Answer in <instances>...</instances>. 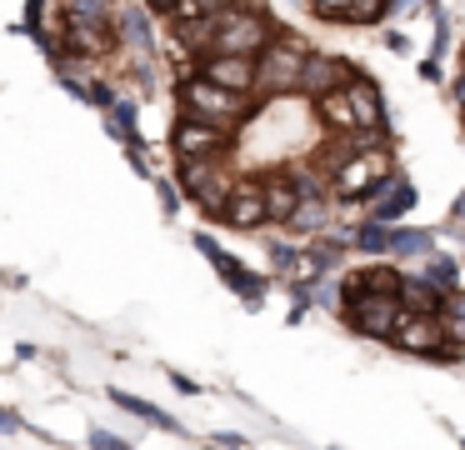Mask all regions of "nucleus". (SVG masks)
Returning <instances> with one entry per match:
<instances>
[{"mask_svg": "<svg viewBox=\"0 0 465 450\" xmlns=\"http://www.w3.org/2000/svg\"><path fill=\"white\" fill-rule=\"evenodd\" d=\"M345 325L365 340H391L395 325L405 315V300L401 295H385V290H361L355 280H345V305H341Z\"/></svg>", "mask_w": 465, "mask_h": 450, "instance_id": "1", "label": "nucleus"}, {"mask_svg": "<svg viewBox=\"0 0 465 450\" xmlns=\"http://www.w3.org/2000/svg\"><path fill=\"white\" fill-rule=\"evenodd\" d=\"M175 95H181V105L191 110V115L215 120V125H225V130H235L245 115H251V110H245V95H235V90L215 85V80L205 75L201 65H195V75H185L181 85H175Z\"/></svg>", "mask_w": 465, "mask_h": 450, "instance_id": "2", "label": "nucleus"}, {"mask_svg": "<svg viewBox=\"0 0 465 450\" xmlns=\"http://www.w3.org/2000/svg\"><path fill=\"white\" fill-rule=\"evenodd\" d=\"M305 55H311V50L295 35H271V45L255 55V70H261V85L255 90H261V95H291V90H301Z\"/></svg>", "mask_w": 465, "mask_h": 450, "instance_id": "3", "label": "nucleus"}, {"mask_svg": "<svg viewBox=\"0 0 465 450\" xmlns=\"http://www.w3.org/2000/svg\"><path fill=\"white\" fill-rule=\"evenodd\" d=\"M271 45V25H265L255 10L231 5L221 15H211V50H225V55H261Z\"/></svg>", "mask_w": 465, "mask_h": 450, "instance_id": "4", "label": "nucleus"}, {"mask_svg": "<svg viewBox=\"0 0 465 450\" xmlns=\"http://www.w3.org/2000/svg\"><path fill=\"white\" fill-rule=\"evenodd\" d=\"M385 175H395V170H391V150L371 145V150L345 155L341 165H331V190H341L345 200H365V195H371V185H381Z\"/></svg>", "mask_w": 465, "mask_h": 450, "instance_id": "5", "label": "nucleus"}, {"mask_svg": "<svg viewBox=\"0 0 465 450\" xmlns=\"http://www.w3.org/2000/svg\"><path fill=\"white\" fill-rule=\"evenodd\" d=\"M171 150L175 155H195V160H221L225 150H231V130L185 110V115L171 125Z\"/></svg>", "mask_w": 465, "mask_h": 450, "instance_id": "6", "label": "nucleus"}, {"mask_svg": "<svg viewBox=\"0 0 465 450\" xmlns=\"http://www.w3.org/2000/svg\"><path fill=\"white\" fill-rule=\"evenodd\" d=\"M195 250H201V255L211 260V265H215V275H221L225 285H231L235 295L245 300V305H251V310H261V300H265V280L255 275V270H245V265H241V260H235L225 245H215V235H195Z\"/></svg>", "mask_w": 465, "mask_h": 450, "instance_id": "7", "label": "nucleus"}, {"mask_svg": "<svg viewBox=\"0 0 465 450\" xmlns=\"http://www.w3.org/2000/svg\"><path fill=\"white\" fill-rule=\"evenodd\" d=\"M121 40V30H111V20L105 15H81V10H65L61 15V45L71 50V55H105V50Z\"/></svg>", "mask_w": 465, "mask_h": 450, "instance_id": "8", "label": "nucleus"}, {"mask_svg": "<svg viewBox=\"0 0 465 450\" xmlns=\"http://www.w3.org/2000/svg\"><path fill=\"white\" fill-rule=\"evenodd\" d=\"M391 340H395V350H405V355H430L435 345L450 340V330H445V315H430V310H405Z\"/></svg>", "mask_w": 465, "mask_h": 450, "instance_id": "9", "label": "nucleus"}, {"mask_svg": "<svg viewBox=\"0 0 465 450\" xmlns=\"http://www.w3.org/2000/svg\"><path fill=\"white\" fill-rule=\"evenodd\" d=\"M221 220L231 230H261L265 220H271V205H265V180H235Z\"/></svg>", "mask_w": 465, "mask_h": 450, "instance_id": "10", "label": "nucleus"}, {"mask_svg": "<svg viewBox=\"0 0 465 450\" xmlns=\"http://www.w3.org/2000/svg\"><path fill=\"white\" fill-rule=\"evenodd\" d=\"M201 70L215 80V85L235 90V95H251L261 85V70H255V55H225V50H205Z\"/></svg>", "mask_w": 465, "mask_h": 450, "instance_id": "11", "label": "nucleus"}, {"mask_svg": "<svg viewBox=\"0 0 465 450\" xmlns=\"http://www.w3.org/2000/svg\"><path fill=\"white\" fill-rule=\"evenodd\" d=\"M315 180L305 175H271L265 180V205H271V220H281V225H291V215L301 210L305 195H315Z\"/></svg>", "mask_w": 465, "mask_h": 450, "instance_id": "12", "label": "nucleus"}, {"mask_svg": "<svg viewBox=\"0 0 465 450\" xmlns=\"http://www.w3.org/2000/svg\"><path fill=\"white\" fill-rule=\"evenodd\" d=\"M345 80H351V65L335 55H305V70H301V90L305 95H331V90H341Z\"/></svg>", "mask_w": 465, "mask_h": 450, "instance_id": "13", "label": "nucleus"}, {"mask_svg": "<svg viewBox=\"0 0 465 450\" xmlns=\"http://www.w3.org/2000/svg\"><path fill=\"white\" fill-rule=\"evenodd\" d=\"M345 95H351L355 125H361V130H381L385 110H381V90H375L371 80H365V75H351V80H345Z\"/></svg>", "mask_w": 465, "mask_h": 450, "instance_id": "14", "label": "nucleus"}, {"mask_svg": "<svg viewBox=\"0 0 465 450\" xmlns=\"http://www.w3.org/2000/svg\"><path fill=\"white\" fill-rule=\"evenodd\" d=\"M411 205H415V185L405 175H391V180H385V190L371 200V215L375 220H391V225H395V220H401Z\"/></svg>", "mask_w": 465, "mask_h": 450, "instance_id": "15", "label": "nucleus"}, {"mask_svg": "<svg viewBox=\"0 0 465 450\" xmlns=\"http://www.w3.org/2000/svg\"><path fill=\"white\" fill-rule=\"evenodd\" d=\"M175 180H181V190H191V195L201 200L205 190H215V185H221V170H215V160L175 155Z\"/></svg>", "mask_w": 465, "mask_h": 450, "instance_id": "16", "label": "nucleus"}, {"mask_svg": "<svg viewBox=\"0 0 465 450\" xmlns=\"http://www.w3.org/2000/svg\"><path fill=\"white\" fill-rule=\"evenodd\" d=\"M111 400H115V405H121V410H131V415L135 420H145V425H155V430H171V435H181V420H175V415H165V410L161 405H151V400H141V395H131V390H111Z\"/></svg>", "mask_w": 465, "mask_h": 450, "instance_id": "17", "label": "nucleus"}, {"mask_svg": "<svg viewBox=\"0 0 465 450\" xmlns=\"http://www.w3.org/2000/svg\"><path fill=\"white\" fill-rule=\"evenodd\" d=\"M315 110H321V120L335 130V135H355V130H361V125H355V110H351V95H345V85L331 90V95H321V100H315Z\"/></svg>", "mask_w": 465, "mask_h": 450, "instance_id": "18", "label": "nucleus"}, {"mask_svg": "<svg viewBox=\"0 0 465 450\" xmlns=\"http://www.w3.org/2000/svg\"><path fill=\"white\" fill-rule=\"evenodd\" d=\"M401 300L411 310H430V315H445V300H450V290H440V285H430L425 275H415V280H405L401 285Z\"/></svg>", "mask_w": 465, "mask_h": 450, "instance_id": "19", "label": "nucleus"}, {"mask_svg": "<svg viewBox=\"0 0 465 450\" xmlns=\"http://www.w3.org/2000/svg\"><path fill=\"white\" fill-rule=\"evenodd\" d=\"M355 250H365V255H391V250H395V225L371 215L361 230H355Z\"/></svg>", "mask_w": 465, "mask_h": 450, "instance_id": "20", "label": "nucleus"}, {"mask_svg": "<svg viewBox=\"0 0 465 450\" xmlns=\"http://www.w3.org/2000/svg\"><path fill=\"white\" fill-rule=\"evenodd\" d=\"M355 285H361V290H385V295H401L405 280H401V270H395V265H385V260H371V265L355 275Z\"/></svg>", "mask_w": 465, "mask_h": 450, "instance_id": "21", "label": "nucleus"}, {"mask_svg": "<svg viewBox=\"0 0 465 450\" xmlns=\"http://www.w3.org/2000/svg\"><path fill=\"white\" fill-rule=\"evenodd\" d=\"M325 220H331V200H325V190H315V195H305L301 210L291 215V230H321Z\"/></svg>", "mask_w": 465, "mask_h": 450, "instance_id": "22", "label": "nucleus"}, {"mask_svg": "<svg viewBox=\"0 0 465 450\" xmlns=\"http://www.w3.org/2000/svg\"><path fill=\"white\" fill-rule=\"evenodd\" d=\"M121 40H131V45H141V50H151V45H155V35H151V15H145L141 5L121 10Z\"/></svg>", "mask_w": 465, "mask_h": 450, "instance_id": "23", "label": "nucleus"}, {"mask_svg": "<svg viewBox=\"0 0 465 450\" xmlns=\"http://www.w3.org/2000/svg\"><path fill=\"white\" fill-rule=\"evenodd\" d=\"M430 285H440V290H460V260H450V255H425V270H420Z\"/></svg>", "mask_w": 465, "mask_h": 450, "instance_id": "24", "label": "nucleus"}, {"mask_svg": "<svg viewBox=\"0 0 465 450\" xmlns=\"http://www.w3.org/2000/svg\"><path fill=\"white\" fill-rule=\"evenodd\" d=\"M391 255H435V235L430 230H395Z\"/></svg>", "mask_w": 465, "mask_h": 450, "instance_id": "25", "label": "nucleus"}, {"mask_svg": "<svg viewBox=\"0 0 465 450\" xmlns=\"http://www.w3.org/2000/svg\"><path fill=\"white\" fill-rule=\"evenodd\" d=\"M381 15H391V0H351V15L345 20H355V25H375Z\"/></svg>", "mask_w": 465, "mask_h": 450, "instance_id": "26", "label": "nucleus"}, {"mask_svg": "<svg viewBox=\"0 0 465 450\" xmlns=\"http://www.w3.org/2000/svg\"><path fill=\"white\" fill-rule=\"evenodd\" d=\"M305 10L315 20H345L351 15V0H305Z\"/></svg>", "mask_w": 465, "mask_h": 450, "instance_id": "27", "label": "nucleus"}, {"mask_svg": "<svg viewBox=\"0 0 465 450\" xmlns=\"http://www.w3.org/2000/svg\"><path fill=\"white\" fill-rule=\"evenodd\" d=\"M91 105H95V110H111V105H115V90L105 85V80H91Z\"/></svg>", "mask_w": 465, "mask_h": 450, "instance_id": "28", "label": "nucleus"}, {"mask_svg": "<svg viewBox=\"0 0 465 450\" xmlns=\"http://www.w3.org/2000/svg\"><path fill=\"white\" fill-rule=\"evenodd\" d=\"M65 10H81V15H111V0H65Z\"/></svg>", "mask_w": 465, "mask_h": 450, "instance_id": "29", "label": "nucleus"}, {"mask_svg": "<svg viewBox=\"0 0 465 450\" xmlns=\"http://www.w3.org/2000/svg\"><path fill=\"white\" fill-rule=\"evenodd\" d=\"M305 310H311V290H295V300H291V315H285V320H291V325H301V320H305Z\"/></svg>", "mask_w": 465, "mask_h": 450, "instance_id": "30", "label": "nucleus"}, {"mask_svg": "<svg viewBox=\"0 0 465 450\" xmlns=\"http://www.w3.org/2000/svg\"><path fill=\"white\" fill-rule=\"evenodd\" d=\"M91 450H131L125 440H115L111 430H91Z\"/></svg>", "mask_w": 465, "mask_h": 450, "instance_id": "31", "label": "nucleus"}, {"mask_svg": "<svg viewBox=\"0 0 465 450\" xmlns=\"http://www.w3.org/2000/svg\"><path fill=\"white\" fill-rule=\"evenodd\" d=\"M15 430H25V420L11 405H0V435H15Z\"/></svg>", "mask_w": 465, "mask_h": 450, "instance_id": "32", "label": "nucleus"}, {"mask_svg": "<svg viewBox=\"0 0 465 450\" xmlns=\"http://www.w3.org/2000/svg\"><path fill=\"white\" fill-rule=\"evenodd\" d=\"M171 385L181 390V395H201V385H195L191 375H181V370H175V365H171Z\"/></svg>", "mask_w": 465, "mask_h": 450, "instance_id": "33", "label": "nucleus"}, {"mask_svg": "<svg viewBox=\"0 0 465 450\" xmlns=\"http://www.w3.org/2000/svg\"><path fill=\"white\" fill-rule=\"evenodd\" d=\"M420 75H425V80H440V55L420 60Z\"/></svg>", "mask_w": 465, "mask_h": 450, "instance_id": "34", "label": "nucleus"}, {"mask_svg": "<svg viewBox=\"0 0 465 450\" xmlns=\"http://www.w3.org/2000/svg\"><path fill=\"white\" fill-rule=\"evenodd\" d=\"M450 95H455V105H460V110H465V70H460V75H455V85H450Z\"/></svg>", "mask_w": 465, "mask_h": 450, "instance_id": "35", "label": "nucleus"}, {"mask_svg": "<svg viewBox=\"0 0 465 450\" xmlns=\"http://www.w3.org/2000/svg\"><path fill=\"white\" fill-rule=\"evenodd\" d=\"M385 45H391L395 55H405V50H411V40H405V35H385Z\"/></svg>", "mask_w": 465, "mask_h": 450, "instance_id": "36", "label": "nucleus"}, {"mask_svg": "<svg viewBox=\"0 0 465 450\" xmlns=\"http://www.w3.org/2000/svg\"><path fill=\"white\" fill-rule=\"evenodd\" d=\"M430 5H435V0H430Z\"/></svg>", "mask_w": 465, "mask_h": 450, "instance_id": "37", "label": "nucleus"}, {"mask_svg": "<svg viewBox=\"0 0 465 450\" xmlns=\"http://www.w3.org/2000/svg\"><path fill=\"white\" fill-rule=\"evenodd\" d=\"M331 450H335V445H331Z\"/></svg>", "mask_w": 465, "mask_h": 450, "instance_id": "38", "label": "nucleus"}]
</instances>
